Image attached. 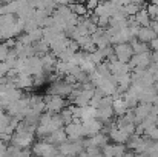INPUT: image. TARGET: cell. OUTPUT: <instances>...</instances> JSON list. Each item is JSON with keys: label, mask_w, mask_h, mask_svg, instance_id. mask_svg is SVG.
<instances>
[{"label": "cell", "mask_w": 158, "mask_h": 157, "mask_svg": "<svg viewBox=\"0 0 158 157\" xmlns=\"http://www.w3.org/2000/svg\"><path fill=\"white\" fill-rule=\"evenodd\" d=\"M64 108V100L60 96H48L45 99V109L51 114H57Z\"/></svg>", "instance_id": "1"}, {"label": "cell", "mask_w": 158, "mask_h": 157, "mask_svg": "<svg viewBox=\"0 0 158 157\" xmlns=\"http://www.w3.org/2000/svg\"><path fill=\"white\" fill-rule=\"evenodd\" d=\"M157 37V33L154 29H151L149 26H141L137 33V39L140 42H144V43H149L151 40H154Z\"/></svg>", "instance_id": "3"}, {"label": "cell", "mask_w": 158, "mask_h": 157, "mask_svg": "<svg viewBox=\"0 0 158 157\" xmlns=\"http://www.w3.org/2000/svg\"><path fill=\"white\" fill-rule=\"evenodd\" d=\"M149 48H152L154 51H158V36L154 39V40L149 42Z\"/></svg>", "instance_id": "6"}, {"label": "cell", "mask_w": 158, "mask_h": 157, "mask_svg": "<svg viewBox=\"0 0 158 157\" xmlns=\"http://www.w3.org/2000/svg\"><path fill=\"white\" fill-rule=\"evenodd\" d=\"M151 60H152L155 65H158V51H155L152 55H151Z\"/></svg>", "instance_id": "7"}, {"label": "cell", "mask_w": 158, "mask_h": 157, "mask_svg": "<svg viewBox=\"0 0 158 157\" xmlns=\"http://www.w3.org/2000/svg\"><path fill=\"white\" fill-rule=\"evenodd\" d=\"M114 54H115L117 60L126 63V62L131 60V57L134 55V51H132L131 43H118V45H115V48H114Z\"/></svg>", "instance_id": "2"}, {"label": "cell", "mask_w": 158, "mask_h": 157, "mask_svg": "<svg viewBox=\"0 0 158 157\" xmlns=\"http://www.w3.org/2000/svg\"><path fill=\"white\" fill-rule=\"evenodd\" d=\"M134 20L140 25V26H149V23H151V17H149V14H148V11L144 9V8H141L135 15H134Z\"/></svg>", "instance_id": "4"}, {"label": "cell", "mask_w": 158, "mask_h": 157, "mask_svg": "<svg viewBox=\"0 0 158 157\" xmlns=\"http://www.w3.org/2000/svg\"><path fill=\"white\" fill-rule=\"evenodd\" d=\"M86 2H88V0H86Z\"/></svg>", "instance_id": "8"}, {"label": "cell", "mask_w": 158, "mask_h": 157, "mask_svg": "<svg viewBox=\"0 0 158 157\" xmlns=\"http://www.w3.org/2000/svg\"><path fill=\"white\" fill-rule=\"evenodd\" d=\"M146 11H148V14H149V17H151V19H155V17H158V5H155V3L148 5Z\"/></svg>", "instance_id": "5"}]
</instances>
